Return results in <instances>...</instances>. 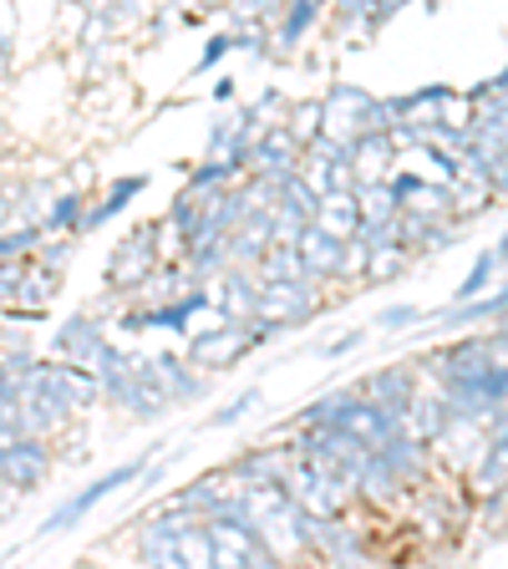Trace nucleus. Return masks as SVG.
Segmentation results:
<instances>
[{
  "instance_id": "nucleus-1",
  "label": "nucleus",
  "mask_w": 508,
  "mask_h": 569,
  "mask_svg": "<svg viewBox=\"0 0 508 569\" xmlns=\"http://www.w3.org/2000/svg\"><path fill=\"white\" fill-rule=\"evenodd\" d=\"M203 529H209L213 565H255V569L275 565V555L265 549V539L249 529L245 519H209Z\"/></svg>"
},
{
  "instance_id": "nucleus-2",
  "label": "nucleus",
  "mask_w": 508,
  "mask_h": 569,
  "mask_svg": "<svg viewBox=\"0 0 508 569\" xmlns=\"http://www.w3.org/2000/svg\"><path fill=\"white\" fill-rule=\"evenodd\" d=\"M371 102H377V97L356 92V87H336V92L320 102V132L351 148V138L371 132Z\"/></svg>"
},
{
  "instance_id": "nucleus-3",
  "label": "nucleus",
  "mask_w": 508,
  "mask_h": 569,
  "mask_svg": "<svg viewBox=\"0 0 508 569\" xmlns=\"http://www.w3.org/2000/svg\"><path fill=\"white\" fill-rule=\"evenodd\" d=\"M310 310H316L310 280L260 284V300H255V320H275V326H300V320H306Z\"/></svg>"
},
{
  "instance_id": "nucleus-4",
  "label": "nucleus",
  "mask_w": 508,
  "mask_h": 569,
  "mask_svg": "<svg viewBox=\"0 0 508 569\" xmlns=\"http://www.w3.org/2000/svg\"><path fill=\"white\" fill-rule=\"evenodd\" d=\"M346 244H351V239L326 234L320 224H306V229H300L296 254H300V264H306V280L316 284V280H331V274H341V254H346Z\"/></svg>"
},
{
  "instance_id": "nucleus-5",
  "label": "nucleus",
  "mask_w": 508,
  "mask_h": 569,
  "mask_svg": "<svg viewBox=\"0 0 508 569\" xmlns=\"http://www.w3.org/2000/svg\"><path fill=\"white\" fill-rule=\"evenodd\" d=\"M47 468H51V458H47V448L36 438H16V442H6L0 448V478L11 488H36L41 478H47Z\"/></svg>"
},
{
  "instance_id": "nucleus-6",
  "label": "nucleus",
  "mask_w": 508,
  "mask_h": 569,
  "mask_svg": "<svg viewBox=\"0 0 508 569\" xmlns=\"http://www.w3.org/2000/svg\"><path fill=\"white\" fill-rule=\"evenodd\" d=\"M249 341H255V336H249L239 320H225V326H213V331H203L199 341H193V367H209V371L229 367V361H239V356L249 351Z\"/></svg>"
},
{
  "instance_id": "nucleus-7",
  "label": "nucleus",
  "mask_w": 508,
  "mask_h": 569,
  "mask_svg": "<svg viewBox=\"0 0 508 569\" xmlns=\"http://www.w3.org/2000/svg\"><path fill=\"white\" fill-rule=\"evenodd\" d=\"M498 361H504V351H498V346L488 351L484 341H468V346H458V351L438 356V361H432V371H438L448 387H458V381H478L488 367H498Z\"/></svg>"
},
{
  "instance_id": "nucleus-8",
  "label": "nucleus",
  "mask_w": 508,
  "mask_h": 569,
  "mask_svg": "<svg viewBox=\"0 0 508 569\" xmlns=\"http://www.w3.org/2000/svg\"><path fill=\"white\" fill-rule=\"evenodd\" d=\"M138 473H142V462H128V468H112V473H107V478H97L92 488H82V493L71 498L67 509H57V513H51V523H47V529H71V523L82 519L87 509H97V503H102V498L112 493V488L132 483V478H138Z\"/></svg>"
},
{
  "instance_id": "nucleus-9",
  "label": "nucleus",
  "mask_w": 508,
  "mask_h": 569,
  "mask_svg": "<svg viewBox=\"0 0 508 569\" xmlns=\"http://www.w3.org/2000/svg\"><path fill=\"white\" fill-rule=\"evenodd\" d=\"M310 224H320L326 234H336V239H356V229H361V219H356V193L351 189L320 193L316 209H310Z\"/></svg>"
},
{
  "instance_id": "nucleus-10",
  "label": "nucleus",
  "mask_w": 508,
  "mask_h": 569,
  "mask_svg": "<svg viewBox=\"0 0 508 569\" xmlns=\"http://www.w3.org/2000/svg\"><path fill=\"white\" fill-rule=\"evenodd\" d=\"M57 346H61V356H67L71 367H92L97 351L107 346V336H102V326H97V320H82V316H77V320H67V326H61Z\"/></svg>"
},
{
  "instance_id": "nucleus-11",
  "label": "nucleus",
  "mask_w": 508,
  "mask_h": 569,
  "mask_svg": "<svg viewBox=\"0 0 508 569\" xmlns=\"http://www.w3.org/2000/svg\"><path fill=\"white\" fill-rule=\"evenodd\" d=\"M391 193H397V203H407L412 213H427V219H442V213L452 209V189H438V183H422V178H397L391 183Z\"/></svg>"
},
{
  "instance_id": "nucleus-12",
  "label": "nucleus",
  "mask_w": 508,
  "mask_h": 569,
  "mask_svg": "<svg viewBox=\"0 0 508 569\" xmlns=\"http://www.w3.org/2000/svg\"><path fill=\"white\" fill-rule=\"evenodd\" d=\"M153 280V234H132L128 244L118 249V260H112V284H142Z\"/></svg>"
},
{
  "instance_id": "nucleus-13",
  "label": "nucleus",
  "mask_w": 508,
  "mask_h": 569,
  "mask_svg": "<svg viewBox=\"0 0 508 569\" xmlns=\"http://www.w3.org/2000/svg\"><path fill=\"white\" fill-rule=\"evenodd\" d=\"M397 209H402V203H397V193L387 189V183H367V189L356 193V219H361V229H356V234H371V229H381V224H391V219H397Z\"/></svg>"
},
{
  "instance_id": "nucleus-14",
  "label": "nucleus",
  "mask_w": 508,
  "mask_h": 569,
  "mask_svg": "<svg viewBox=\"0 0 508 569\" xmlns=\"http://www.w3.org/2000/svg\"><path fill=\"white\" fill-rule=\"evenodd\" d=\"M249 158H255V168H260L265 178H285V173H296V138L285 128H275L270 138L260 142V148H249Z\"/></svg>"
},
{
  "instance_id": "nucleus-15",
  "label": "nucleus",
  "mask_w": 508,
  "mask_h": 569,
  "mask_svg": "<svg viewBox=\"0 0 508 569\" xmlns=\"http://www.w3.org/2000/svg\"><path fill=\"white\" fill-rule=\"evenodd\" d=\"M367 397L377 407H387V412H407V402H412V371L407 367L377 371V377L367 381Z\"/></svg>"
},
{
  "instance_id": "nucleus-16",
  "label": "nucleus",
  "mask_w": 508,
  "mask_h": 569,
  "mask_svg": "<svg viewBox=\"0 0 508 569\" xmlns=\"http://www.w3.org/2000/svg\"><path fill=\"white\" fill-rule=\"evenodd\" d=\"M407 432H412L417 442H432V438H442L448 432V422H452V412H448V402L442 397H417V402H407Z\"/></svg>"
},
{
  "instance_id": "nucleus-17",
  "label": "nucleus",
  "mask_w": 508,
  "mask_h": 569,
  "mask_svg": "<svg viewBox=\"0 0 508 569\" xmlns=\"http://www.w3.org/2000/svg\"><path fill=\"white\" fill-rule=\"evenodd\" d=\"M178 523H183V513H173V519H158V523H148V529H142V545H138L142 565H168V569H178V549H173Z\"/></svg>"
},
{
  "instance_id": "nucleus-18",
  "label": "nucleus",
  "mask_w": 508,
  "mask_h": 569,
  "mask_svg": "<svg viewBox=\"0 0 508 569\" xmlns=\"http://www.w3.org/2000/svg\"><path fill=\"white\" fill-rule=\"evenodd\" d=\"M173 549H178V569L213 565V549H209V529H203V519H183V523H178Z\"/></svg>"
},
{
  "instance_id": "nucleus-19",
  "label": "nucleus",
  "mask_w": 508,
  "mask_h": 569,
  "mask_svg": "<svg viewBox=\"0 0 508 569\" xmlns=\"http://www.w3.org/2000/svg\"><path fill=\"white\" fill-rule=\"evenodd\" d=\"M255 300H260V280H245V274H229L225 280V320H255Z\"/></svg>"
},
{
  "instance_id": "nucleus-20",
  "label": "nucleus",
  "mask_w": 508,
  "mask_h": 569,
  "mask_svg": "<svg viewBox=\"0 0 508 569\" xmlns=\"http://www.w3.org/2000/svg\"><path fill=\"white\" fill-rule=\"evenodd\" d=\"M285 473H290V452H255L239 468L245 483H285Z\"/></svg>"
},
{
  "instance_id": "nucleus-21",
  "label": "nucleus",
  "mask_w": 508,
  "mask_h": 569,
  "mask_svg": "<svg viewBox=\"0 0 508 569\" xmlns=\"http://www.w3.org/2000/svg\"><path fill=\"white\" fill-rule=\"evenodd\" d=\"M320 16V0H290V11H285V26H280V47H300V36L310 31V21Z\"/></svg>"
},
{
  "instance_id": "nucleus-22",
  "label": "nucleus",
  "mask_w": 508,
  "mask_h": 569,
  "mask_svg": "<svg viewBox=\"0 0 508 569\" xmlns=\"http://www.w3.org/2000/svg\"><path fill=\"white\" fill-rule=\"evenodd\" d=\"M498 264H504V244H494L488 254H478V264H474V274L462 280V290H458V300H478L488 290V280L498 274Z\"/></svg>"
},
{
  "instance_id": "nucleus-23",
  "label": "nucleus",
  "mask_w": 508,
  "mask_h": 569,
  "mask_svg": "<svg viewBox=\"0 0 508 569\" xmlns=\"http://www.w3.org/2000/svg\"><path fill=\"white\" fill-rule=\"evenodd\" d=\"M51 296H57V274H51V270H21L16 300H26V306H47Z\"/></svg>"
},
{
  "instance_id": "nucleus-24",
  "label": "nucleus",
  "mask_w": 508,
  "mask_h": 569,
  "mask_svg": "<svg viewBox=\"0 0 508 569\" xmlns=\"http://www.w3.org/2000/svg\"><path fill=\"white\" fill-rule=\"evenodd\" d=\"M474 102H478V128H504V77L478 87Z\"/></svg>"
},
{
  "instance_id": "nucleus-25",
  "label": "nucleus",
  "mask_w": 508,
  "mask_h": 569,
  "mask_svg": "<svg viewBox=\"0 0 508 569\" xmlns=\"http://www.w3.org/2000/svg\"><path fill=\"white\" fill-rule=\"evenodd\" d=\"M478 488L484 493H504V427H494V448H488L484 468H478Z\"/></svg>"
},
{
  "instance_id": "nucleus-26",
  "label": "nucleus",
  "mask_w": 508,
  "mask_h": 569,
  "mask_svg": "<svg viewBox=\"0 0 508 569\" xmlns=\"http://www.w3.org/2000/svg\"><path fill=\"white\" fill-rule=\"evenodd\" d=\"M346 407H351V397H346V391H331V397H320V402L310 407V412H306V422H310V427H320V422H326V427H336V422H341V417H346Z\"/></svg>"
},
{
  "instance_id": "nucleus-27",
  "label": "nucleus",
  "mask_w": 508,
  "mask_h": 569,
  "mask_svg": "<svg viewBox=\"0 0 508 569\" xmlns=\"http://www.w3.org/2000/svg\"><path fill=\"white\" fill-rule=\"evenodd\" d=\"M193 310H203V296H189V300H178V306H163L153 320H142V326H173L178 331V326H189Z\"/></svg>"
},
{
  "instance_id": "nucleus-28",
  "label": "nucleus",
  "mask_w": 508,
  "mask_h": 569,
  "mask_svg": "<svg viewBox=\"0 0 508 569\" xmlns=\"http://www.w3.org/2000/svg\"><path fill=\"white\" fill-rule=\"evenodd\" d=\"M142 183H148V178H128V183H118V189L107 193V203H102V209L92 213V219H87V224H102V219H112V213H118L122 203L132 199V193H142Z\"/></svg>"
},
{
  "instance_id": "nucleus-29",
  "label": "nucleus",
  "mask_w": 508,
  "mask_h": 569,
  "mask_svg": "<svg viewBox=\"0 0 508 569\" xmlns=\"http://www.w3.org/2000/svg\"><path fill=\"white\" fill-rule=\"evenodd\" d=\"M484 316H504V296H498V290H494V300H484V306H468V300H462V306L448 316V326H462V320H484Z\"/></svg>"
},
{
  "instance_id": "nucleus-30",
  "label": "nucleus",
  "mask_w": 508,
  "mask_h": 569,
  "mask_svg": "<svg viewBox=\"0 0 508 569\" xmlns=\"http://www.w3.org/2000/svg\"><path fill=\"white\" fill-rule=\"evenodd\" d=\"M285 132H290L296 142H310V138H316V132H320V102H306V107H300V112H296V128H285Z\"/></svg>"
},
{
  "instance_id": "nucleus-31",
  "label": "nucleus",
  "mask_w": 508,
  "mask_h": 569,
  "mask_svg": "<svg viewBox=\"0 0 508 569\" xmlns=\"http://www.w3.org/2000/svg\"><path fill=\"white\" fill-rule=\"evenodd\" d=\"M41 244V229H16V234L0 239V260H16L21 249H36Z\"/></svg>"
},
{
  "instance_id": "nucleus-32",
  "label": "nucleus",
  "mask_w": 508,
  "mask_h": 569,
  "mask_svg": "<svg viewBox=\"0 0 508 569\" xmlns=\"http://www.w3.org/2000/svg\"><path fill=\"white\" fill-rule=\"evenodd\" d=\"M270 11H280V0H235V16L239 21H260V16H270Z\"/></svg>"
},
{
  "instance_id": "nucleus-33",
  "label": "nucleus",
  "mask_w": 508,
  "mask_h": 569,
  "mask_svg": "<svg viewBox=\"0 0 508 569\" xmlns=\"http://www.w3.org/2000/svg\"><path fill=\"white\" fill-rule=\"evenodd\" d=\"M21 270H26V264L0 260V300H16V284H21Z\"/></svg>"
},
{
  "instance_id": "nucleus-34",
  "label": "nucleus",
  "mask_w": 508,
  "mask_h": 569,
  "mask_svg": "<svg viewBox=\"0 0 508 569\" xmlns=\"http://www.w3.org/2000/svg\"><path fill=\"white\" fill-rule=\"evenodd\" d=\"M255 402H260V391H245V397H239V402H235V407H225V412L213 417V422H219V427L239 422V417H245V412H249V407H255Z\"/></svg>"
},
{
  "instance_id": "nucleus-35",
  "label": "nucleus",
  "mask_w": 508,
  "mask_h": 569,
  "mask_svg": "<svg viewBox=\"0 0 508 569\" xmlns=\"http://www.w3.org/2000/svg\"><path fill=\"white\" fill-rule=\"evenodd\" d=\"M377 11V0H341V16L346 21H361V16Z\"/></svg>"
},
{
  "instance_id": "nucleus-36",
  "label": "nucleus",
  "mask_w": 508,
  "mask_h": 569,
  "mask_svg": "<svg viewBox=\"0 0 508 569\" xmlns=\"http://www.w3.org/2000/svg\"><path fill=\"white\" fill-rule=\"evenodd\" d=\"M381 320H387L391 331H402V326H412V320H417V310H412V306H397V310H387Z\"/></svg>"
},
{
  "instance_id": "nucleus-37",
  "label": "nucleus",
  "mask_w": 508,
  "mask_h": 569,
  "mask_svg": "<svg viewBox=\"0 0 508 569\" xmlns=\"http://www.w3.org/2000/svg\"><path fill=\"white\" fill-rule=\"evenodd\" d=\"M229 47H235V41H229V36H213V41H209V51H203V67H213V61L225 57Z\"/></svg>"
},
{
  "instance_id": "nucleus-38",
  "label": "nucleus",
  "mask_w": 508,
  "mask_h": 569,
  "mask_svg": "<svg viewBox=\"0 0 508 569\" xmlns=\"http://www.w3.org/2000/svg\"><path fill=\"white\" fill-rule=\"evenodd\" d=\"M77 219V199H61L57 209H51V224H71Z\"/></svg>"
},
{
  "instance_id": "nucleus-39",
  "label": "nucleus",
  "mask_w": 508,
  "mask_h": 569,
  "mask_svg": "<svg viewBox=\"0 0 508 569\" xmlns=\"http://www.w3.org/2000/svg\"><path fill=\"white\" fill-rule=\"evenodd\" d=\"M82 6H102V0H82Z\"/></svg>"
}]
</instances>
